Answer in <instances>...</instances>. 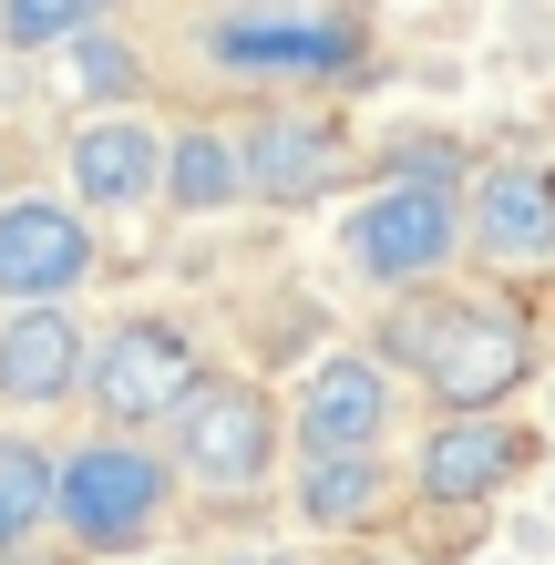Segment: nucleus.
<instances>
[{
  "label": "nucleus",
  "instance_id": "nucleus-1",
  "mask_svg": "<svg viewBox=\"0 0 555 565\" xmlns=\"http://www.w3.org/2000/svg\"><path fill=\"white\" fill-rule=\"evenodd\" d=\"M391 360L421 371V391L452 412H494L514 381L535 371V340L525 319L494 309V298H433V309H402L391 319Z\"/></svg>",
  "mask_w": 555,
  "mask_h": 565
},
{
  "label": "nucleus",
  "instance_id": "nucleus-2",
  "mask_svg": "<svg viewBox=\"0 0 555 565\" xmlns=\"http://www.w3.org/2000/svg\"><path fill=\"white\" fill-rule=\"evenodd\" d=\"M206 62L237 83H350L371 73V31L340 0H268V11H226L206 31Z\"/></svg>",
  "mask_w": 555,
  "mask_h": 565
},
{
  "label": "nucleus",
  "instance_id": "nucleus-3",
  "mask_svg": "<svg viewBox=\"0 0 555 565\" xmlns=\"http://www.w3.org/2000/svg\"><path fill=\"white\" fill-rule=\"evenodd\" d=\"M166 493H175V473H166L145 443H83L73 462H62L52 524H62L83 555H124V545H145L154 524H166Z\"/></svg>",
  "mask_w": 555,
  "mask_h": 565
},
{
  "label": "nucleus",
  "instance_id": "nucleus-4",
  "mask_svg": "<svg viewBox=\"0 0 555 565\" xmlns=\"http://www.w3.org/2000/svg\"><path fill=\"white\" fill-rule=\"evenodd\" d=\"M340 247H350V268H361L371 288H421L452 247H463V206H452L442 175H391L381 195L350 206Z\"/></svg>",
  "mask_w": 555,
  "mask_h": 565
},
{
  "label": "nucleus",
  "instance_id": "nucleus-5",
  "mask_svg": "<svg viewBox=\"0 0 555 565\" xmlns=\"http://www.w3.org/2000/svg\"><path fill=\"white\" fill-rule=\"evenodd\" d=\"M83 381H93V412H104V422L145 431V422H175L195 402L206 360H195V329H175V319H124V329L93 340Z\"/></svg>",
  "mask_w": 555,
  "mask_h": 565
},
{
  "label": "nucleus",
  "instance_id": "nucleus-6",
  "mask_svg": "<svg viewBox=\"0 0 555 565\" xmlns=\"http://www.w3.org/2000/svg\"><path fill=\"white\" fill-rule=\"evenodd\" d=\"M278 431L288 412L257 381H195V402L175 412V473L206 493H257L278 462Z\"/></svg>",
  "mask_w": 555,
  "mask_h": 565
},
{
  "label": "nucleus",
  "instance_id": "nucleus-7",
  "mask_svg": "<svg viewBox=\"0 0 555 565\" xmlns=\"http://www.w3.org/2000/svg\"><path fill=\"white\" fill-rule=\"evenodd\" d=\"M83 278H93V216L62 195H11L0 206V298L42 309V298H73Z\"/></svg>",
  "mask_w": 555,
  "mask_h": 565
},
{
  "label": "nucleus",
  "instance_id": "nucleus-8",
  "mask_svg": "<svg viewBox=\"0 0 555 565\" xmlns=\"http://www.w3.org/2000/svg\"><path fill=\"white\" fill-rule=\"evenodd\" d=\"M463 237H473L483 257L545 268V257H555V164H535V154L483 164V175H473V195H463Z\"/></svg>",
  "mask_w": 555,
  "mask_h": 565
},
{
  "label": "nucleus",
  "instance_id": "nucleus-9",
  "mask_svg": "<svg viewBox=\"0 0 555 565\" xmlns=\"http://www.w3.org/2000/svg\"><path fill=\"white\" fill-rule=\"evenodd\" d=\"M381 422H391V371L361 360V350L319 360V371L299 381V402H288V431H299L309 452H371Z\"/></svg>",
  "mask_w": 555,
  "mask_h": 565
},
{
  "label": "nucleus",
  "instance_id": "nucleus-10",
  "mask_svg": "<svg viewBox=\"0 0 555 565\" xmlns=\"http://www.w3.org/2000/svg\"><path fill=\"white\" fill-rule=\"evenodd\" d=\"M514 473H525V431L494 422V412H452L421 431V462L412 483L433 493V504H483V493H504Z\"/></svg>",
  "mask_w": 555,
  "mask_h": 565
},
{
  "label": "nucleus",
  "instance_id": "nucleus-11",
  "mask_svg": "<svg viewBox=\"0 0 555 565\" xmlns=\"http://www.w3.org/2000/svg\"><path fill=\"white\" fill-rule=\"evenodd\" d=\"M62 164H73V206L83 216H124V206H145V195H166V135H145V124H124V114L83 124Z\"/></svg>",
  "mask_w": 555,
  "mask_h": 565
},
{
  "label": "nucleus",
  "instance_id": "nucleus-12",
  "mask_svg": "<svg viewBox=\"0 0 555 565\" xmlns=\"http://www.w3.org/2000/svg\"><path fill=\"white\" fill-rule=\"evenodd\" d=\"M237 154H247V195L299 206V195H319L340 175V124L330 114H257L237 135Z\"/></svg>",
  "mask_w": 555,
  "mask_h": 565
},
{
  "label": "nucleus",
  "instance_id": "nucleus-13",
  "mask_svg": "<svg viewBox=\"0 0 555 565\" xmlns=\"http://www.w3.org/2000/svg\"><path fill=\"white\" fill-rule=\"evenodd\" d=\"M83 381V319L42 298V309H11L0 319V402H62V391Z\"/></svg>",
  "mask_w": 555,
  "mask_h": 565
},
{
  "label": "nucleus",
  "instance_id": "nucleus-14",
  "mask_svg": "<svg viewBox=\"0 0 555 565\" xmlns=\"http://www.w3.org/2000/svg\"><path fill=\"white\" fill-rule=\"evenodd\" d=\"M166 195H175V216H216V206H237V195H247V154H237V135H216V124H185V135L166 145Z\"/></svg>",
  "mask_w": 555,
  "mask_h": 565
},
{
  "label": "nucleus",
  "instance_id": "nucleus-15",
  "mask_svg": "<svg viewBox=\"0 0 555 565\" xmlns=\"http://www.w3.org/2000/svg\"><path fill=\"white\" fill-rule=\"evenodd\" d=\"M381 493H391L381 452H309V462H299V514H309V524H330V535L371 524V514H381Z\"/></svg>",
  "mask_w": 555,
  "mask_h": 565
},
{
  "label": "nucleus",
  "instance_id": "nucleus-16",
  "mask_svg": "<svg viewBox=\"0 0 555 565\" xmlns=\"http://www.w3.org/2000/svg\"><path fill=\"white\" fill-rule=\"evenodd\" d=\"M52 493H62V462L31 443V431H0V555L52 524Z\"/></svg>",
  "mask_w": 555,
  "mask_h": 565
},
{
  "label": "nucleus",
  "instance_id": "nucleus-17",
  "mask_svg": "<svg viewBox=\"0 0 555 565\" xmlns=\"http://www.w3.org/2000/svg\"><path fill=\"white\" fill-rule=\"evenodd\" d=\"M114 0H0V42L11 52H52V42H83V31H104Z\"/></svg>",
  "mask_w": 555,
  "mask_h": 565
},
{
  "label": "nucleus",
  "instance_id": "nucleus-18",
  "mask_svg": "<svg viewBox=\"0 0 555 565\" xmlns=\"http://www.w3.org/2000/svg\"><path fill=\"white\" fill-rule=\"evenodd\" d=\"M83 93H135V52H114V42L83 31Z\"/></svg>",
  "mask_w": 555,
  "mask_h": 565
},
{
  "label": "nucleus",
  "instance_id": "nucleus-19",
  "mask_svg": "<svg viewBox=\"0 0 555 565\" xmlns=\"http://www.w3.org/2000/svg\"><path fill=\"white\" fill-rule=\"evenodd\" d=\"M226 565H299V555H226Z\"/></svg>",
  "mask_w": 555,
  "mask_h": 565
}]
</instances>
